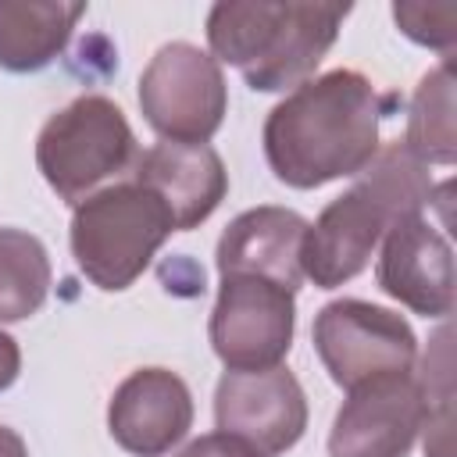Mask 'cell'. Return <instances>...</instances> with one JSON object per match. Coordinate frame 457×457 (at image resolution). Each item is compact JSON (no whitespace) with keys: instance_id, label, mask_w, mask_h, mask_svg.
Instances as JSON below:
<instances>
[{"instance_id":"16","label":"cell","mask_w":457,"mask_h":457,"mask_svg":"<svg viewBox=\"0 0 457 457\" xmlns=\"http://www.w3.org/2000/svg\"><path fill=\"white\" fill-rule=\"evenodd\" d=\"M425 168L428 164H453L457 157V129H453V57H443L432 71L421 75L411 114L407 136L400 139Z\"/></svg>"},{"instance_id":"14","label":"cell","mask_w":457,"mask_h":457,"mask_svg":"<svg viewBox=\"0 0 457 457\" xmlns=\"http://www.w3.org/2000/svg\"><path fill=\"white\" fill-rule=\"evenodd\" d=\"M307 218L289 207H253L228 221L218 239V275H261L296 293L303 286L300 250L307 236Z\"/></svg>"},{"instance_id":"2","label":"cell","mask_w":457,"mask_h":457,"mask_svg":"<svg viewBox=\"0 0 457 457\" xmlns=\"http://www.w3.org/2000/svg\"><path fill=\"white\" fill-rule=\"evenodd\" d=\"M436 200L428 168L396 139L353 175V186L336 196L314 225H307L300 268L318 289H336L357 278L382 236L407 214H421Z\"/></svg>"},{"instance_id":"5","label":"cell","mask_w":457,"mask_h":457,"mask_svg":"<svg viewBox=\"0 0 457 457\" xmlns=\"http://www.w3.org/2000/svg\"><path fill=\"white\" fill-rule=\"evenodd\" d=\"M136 157L139 146L125 111L100 93L71 100L50 114L36 136V164L46 186L71 207L107 179L136 168Z\"/></svg>"},{"instance_id":"12","label":"cell","mask_w":457,"mask_h":457,"mask_svg":"<svg viewBox=\"0 0 457 457\" xmlns=\"http://www.w3.org/2000/svg\"><path fill=\"white\" fill-rule=\"evenodd\" d=\"M193 428V393L168 368H136L107 403V432L132 457H164Z\"/></svg>"},{"instance_id":"19","label":"cell","mask_w":457,"mask_h":457,"mask_svg":"<svg viewBox=\"0 0 457 457\" xmlns=\"http://www.w3.org/2000/svg\"><path fill=\"white\" fill-rule=\"evenodd\" d=\"M175 457H257L253 450H246L243 443L221 436V432H211V436H200L193 439L186 450H179Z\"/></svg>"},{"instance_id":"17","label":"cell","mask_w":457,"mask_h":457,"mask_svg":"<svg viewBox=\"0 0 457 457\" xmlns=\"http://www.w3.org/2000/svg\"><path fill=\"white\" fill-rule=\"evenodd\" d=\"M54 268L39 236L0 228V321L32 318L50 296Z\"/></svg>"},{"instance_id":"9","label":"cell","mask_w":457,"mask_h":457,"mask_svg":"<svg viewBox=\"0 0 457 457\" xmlns=\"http://www.w3.org/2000/svg\"><path fill=\"white\" fill-rule=\"evenodd\" d=\"M218 432L257 457H282L307 428V396L282 364L261 371H225L214 389Z\"/></svg>"},{"instance_id":"7","label":"cell","mask_w":457,"mask_h":457,"mask_svg":"<svg viewBox=\"0 0 457 457\" xmlns=\"http://www.w3.org/2000/svg\"><path fill=\"white\" fill-rule=\"evenodd\" d=\"M314 350L339 389H353L378 375L414 371L418 336L389 307L368 300H332L318 311L311 328Z\"/></svg>"},{"instance_id":"10","label":"cell","mask_w":457,"mask_h":457,"mask_svg":"<svg viewBox=\"0 0 457 457\" xmlns=\"http://www.w3.org/2000/svg\"><path fill=\"white\" fill-rule=\"evenodd\" d=\"M425 393L414 371L378 375L346 389L328 432L332 457H407L425 428Z\"/></svg>"},{"instance_id":"8","label":"cell","mask_w":457,"mask_h":457,"mask_svg":"<svg viewBox=\"0 0 457 457\" xmlns=\"http://www.w3.org/2000/svg\"><path fill=\"white\" fill-rule=\"evenodd\" d=\"M296 332V293L261 275H221L211 311V346L225 371H261L286 361Z\"/></svg>"},{"instance_id":"3","label":"cell","mask_w":457,"mask_h":457,"mask_svg":"<svg viewBox=\"0 0 457 457\" xmlns=\"http://www.w3.org/2000/svg\"><path fill=\"white\" fill-rule=\"evenodd\" d=\"M346 14V4L221 0L207 11L211 57L232 64L257 93H286L314 79Z\"/></svg>"},{"instance_id":"11","label":"cell","mask_w":457,"mask_h":457,"mask_svg":"<svg viewBox=\"0 0 457 457\" xmlns=\"http://www.w3.org/2000/svg\"><path fill=\"white\" fill-rule=\"evenodd\" d=\"M378 289L396 303L411 307L425 318H450L457 278H453V250L446 232L421 214L400 218L386 236L375 264Z\"/></svg>"},{"instance_id":"21","label":"cell","mask_w":457,"mask_h":457,"mask_svg":"<svg viewBox=\"0 0 457 457\" xmlns=\"http://www.w3.org/2000/svg\"><path fill=\"white\" fill-rule=\"evenodd\" d=\"M0 457H29L25 439L7 425H0Z\"/></svg>"},{"instance_id":"15","label":"cell","mask_w":457,"mask_h":457,"mask_svg":"<svg viewBox=\"0 0 457 457\" xmlns=\"http://www.w3.org/2000/svg\"><path fill=\"white\" fill-rule=\"evenodd\" d=\"M86 14L79 0H0V68L25 75L57 61Z\"/></svg>"},{"instance_id":"13","label":"cell","mask_w":457,"mask_h":457,"mask_svg":"<svg viewBox=\"0 0 457 457\" xmlns=\"http://www.w3.org/2000/svg\"><path fill=\"white\" fill-rule=\"evenodd\" d=\"M132 179L157 193L168 207L175 232H189L207 221L228 193V171L207 143H154L136 157Z\"/></svg>"},{"instance_id":"20","label":"cell","mask_w":457,"mask_h":457,"mask_svg":"<svg viewBox=\"0 0 457 457\" xmlns=\"http://www.w3.org/2000/svg\"><path fill=\"white\" fill-rule=\"evenodd\" d=\"M18 371H21V350H18V343L0 328V393H4L7 386H14Z\"/></svg>"},{"instance_id":"18","label":"cell","mask_w":457,"mask_h":457,"mask_svg":"<svg viewBox=\"0 0 457 457\" xmlns=\"http://www.w3.org/2000/svg\"><path fill=\"white\" fill-rule=\"evenodd\" d=\"M393 18L400 32L421 46L450 57L457 43V4H393Z\"/></svg>"},{"instance_id":"1","label":"cell","mask_w":457,"mask_h":457,"mask_svg":"<svg viewBox=\"0 0 457 457\" xmlns=\"http://www.w3.org/2000/svg\"><path fill=\"white\" fill-rule=\"evenodd\" d=\"M378 121L382 96L368 75L353 68L314 75L268 111V168L293 189L353 179L378 154Z\"/></svg>"},{"instance_id":"6","label":"cell","mask_w":457,"mask_h":457,"mask_svg":"<svg viewBox=\"0 0 457 457\" xmlns=\"http://www.w3.org/2000/svg\"><path fill=\"white\" fill-rule=\"evenodd\" d=\"M139 111L168 143H207L228 111L221 64L193 43H164L139 75Z\"/></svg>"},{"instance_id":"4","label":"cell","mask_w":457,"mask_h":457,"mask_svg":"<svg viewBox=\"0 0 457 457\" xmlns=\"http://www.w3.org/2000/svg\"><path fill=\"white\" fill-rule=\"evenodd\" d=\"M175 232L168 207L136 179L104 186L75 204L71 257L79 271L104 293L129 289Z\"/></svg>"}]
</instances>
